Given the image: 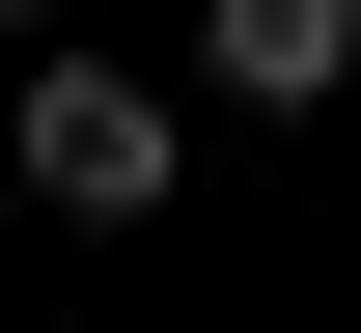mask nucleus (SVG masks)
<instances>
[{
  "mask_svg": "<svg viewBox=\"0 0 361 333\" xmlns=\"http://www.w3.org/2000/svg\"><path fill=\"white\" fill-rule=\"evenodd\" d=\"M195 84L223 111H334L361 84V0H195Z\"/></svg>",
  "mask_w": 361,
  "mask_h": 333,
  "instance_id": "obj_2",
  "label": "nucleus"
},
{
  "mask_svg": "<svg viewBox=\"0 0 361 333\" xmlns=\"http://www.w3.org/2000/svg\"><path fill=\"white\" fill-rule=\"evenodd\" d=\"M0 28H56V0H0Z\"/></svg>",
  "mask_w": 361,
  "mask_h": 333,
  "instance_id": "obj_3",
  "label": "nucleus"
},
{
  "mask_svg": "<svg viewBox=\"0 0 361 333\" xmlns=\"http://www.w3.org/2000/svg\"><path fill=\"white\" fill-rule=\"evenodd\" d=\"M0 167H28L56 222H167L195 111H167V84H111V56H28V84H0Z\"/></svg>",
  "mask_w": 361,
  "mask_h": 333,
  "instance_id": "obj_1",
  "label": "nucleus"
}]
</instances>
